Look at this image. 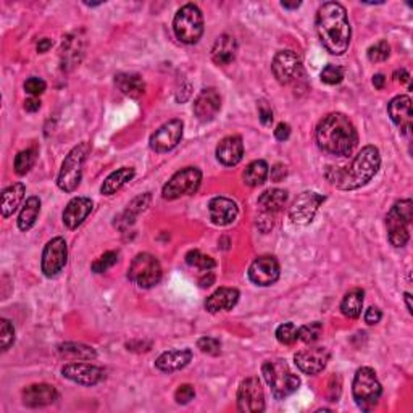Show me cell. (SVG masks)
Listing matches in <instances>:
<instances>
[{"label": "cell", "instance_id": "obj_1", "mask_svg": "<svg viewBox=\"0 0 413 413\" xmlns=\"http://www.w3.org/2000/svg\"><path fill=\"white\" fill-rule=\"evenodd\" d=\"M381 165L380 150L375 146H366L361 149L355 159L348 166H328L326 180L331 185L343 191H354L365 186L373 180Z\"/></svg>", "mask_w": 413, "mask_h": 413}, {"label": "cell", "instance_id": "obj_2", "mask_svg": "<svg viewBox=\"0 0 413 413\" xmlns=\"http://www.w3.org/2000/svg\"><path fill=\"white\" fill-rule=\"evenodd\" d=\"M318 38L325 49L333 55H343L350 44V23L348 12L338 2H326L321 5L315 18Z\"/></svg>", "mask_w": 413, "mask_h": 413}, {"label": "cell", "instance_id": "obj_3", "mask_svg": "<svg viewBox=\"0 0 413 413\" xmlns=\"http://www.w3.org/2000/svg\"><path fill=\"white\" fill-rule=\"evenodd\" d=\"M318 147L326 154L349 157L359 144V134L344 114H329L320 121L315 131Z\"/></svg>", "mask_w": 413, "mask_h": 413}, {"label": "cell", "instance_id": "obj_4", "mask_svg": "<svg viewBox=\"0 0 413 413\" xmlns=\"http://www.w3.org/2000/svg\"><path fill=\"white\" fill-rule=\"evenodd\" d=\"M262 373L270 389H272L273 397L278 400H283L290 394H294L300 386L299 376L290 371L289 365L284 360L265 361Z\"/></svg>", "mask_w": 413, "mask_h": 413}, {"label": "cell", "instance_id": "obj_5", "mask_svg": "<svg viewBox=\"0 0 413 413\" xmlns=\"http://www.w3.org/2000/svg\"><path fill=\"white\" fill-rule=\"evenodd\" d=\"M381 394L382 387L375 370L370 368V366H361V368L357 370L354 382H352V396H354V400L359 405V409L364 412L373 410L376 404H378Z\"/></svg>", "mask_w": 413, "mask_h": 413}, {"label": "cell", "instance_id": "obj_6", "mask_svg": "<svg viewBox=\"0 0 413 413\" xmlns=\"http://www.w3.org/2000/svg\"><path fill=\"white\" fill-rule=\"evenodd\" d=\"M413 220V202L402 198L396 202L386 217L387 239L394 247H404L410 239L409 224Z\"/></svg>", "mask_w": 413, "mask_h": 413}, {"label": "cell", "instance_id": "obj_7", "mask_svg": "<svg viewBox=\"0 0 413 413\" xmlns=\"http://www.w3.org/2000/svg\"><path fill=\"white\" fill-rule=\"evenodd\" d=\"M91 152V146L88 142H81L66 155L62 163V170L59 173L57 185L63 192H75L81 185L83 178V166Z\"/></svg>", "mask_w": 413, "mask_h": 413}, {"label": "cell", "instance_id": "obj_8", "mask_svg": "<svg viewBox=\"0 0 413 413\" xmlns=\"http://www.w3.org/2000/svg\"><path fill=\"white\" fill-rule=\"evenodd\" d=\"M173 31L181 42L196 44L203 34V17L201 8L194 3L181 7L173 20Z\"/></svg>", "mask_w": 413, "mask_h": 413}, {"label": "cell", "instance_id": "obj_9", "mask_svg": "<svg viewBox=\"0 0 413 413\" xmlns=\"http://www.w3.org/2000/svg\"><path fill=\"white\" fill-rule=\"evenodd\" d=\"M127 279L142 289L154 288L162 279V265L154 255L137 254L127 270Z\"/></svg>", "mask_w": 413, "mask_h": 413}, {"label": "cell", "instance_id": "obj_10", "mask_svg": "<svg viewBox=\"0 0 413 413\" xmlns=\"http://www.w3.org/2000/svg\"><path fill=\"white\" fill-rule=\"evenodd\" d=\"M201 185L202 171L196 166H187L171 176V180L163 186L162 196L163 198H166V201H176V198L180 197L196 194Z\"/></svg>", "mask_w": 413, "mask_h": 413}, {"label": "cell", "instance_id": "obj_11", "mask_svg": "<svg viewBox=\"0 0 413 413\" xmlns=\"http://www.w3.org/2000/svg\"><path fill=\"white\" fill-rule=\"evenodd\" d=\"M272 71L279 84H299L300 79L305 78V71L300 59L293 50H281L274 55Z\"/></svg>", "mask_w": 413, "mask_h": 413}, {"label": "cell", "instance_id": "obj_12", "mask_svg": "<svg viewBox=\"0 0 413 413\" xmlns=\"http://www.w3.org/2000/svg\"><path fill=\"white\" fill-rule=\"evenodd\" d=\"M323 202L325 197L321 194L313 191L302 192L289 208L290 221L294 224H299V226H307V224L313 221V218L317 215L318 208Z\"/></svg>", "mask_w": 413, "mask_h": 413}, {"label": "cell", "instance_id": "obj_13", "mask_svg": "<svg viewBox=\"0 0 413 413\" xmlns=\"http://www.w3.org/2000/svg\"><path fill=\"white\" fill-rule=\"evenodd\" d=\"M237 409L244 413H262L265 410V392L258 378H247L237 389Z\"/></svg>", "mask_w": 413, "mask_h": 413}, {"label": "cell", "instance_id": "obj_14", "mask_svg": "<svg viewBox=\"0 0 413 413\" xmlns=\"http://www.w3.org/2000/svg\"><path fill=\"white\" fill-rule=\"evenodd\" d=\"M66 260H68V246H66V241L63 237H54L44 247L42 262H40L42 273L47 278L57 276L65 268Z\"/></svg>", "mask_w": 413, "mask_h": 413}, {"label": "cell", "instance_id": "obj_15", "mask_svg": "<svg viewBox=\"0 0 413 413\" xmlns=\"http://www.w3.org/2000/svg\"><path fill=\"white\" fill-rule=\"evenodd\" d=\"M182 130H185V125H182L181 120L176 118L162 125L159 130L150 136V149L157 152V154H165V152L173 150L181 142Z\"/></svg>", "mask_w": 413, "mask_h": 413}, {"label": "cell", "instance_id": "obj_16", "mask_svg": "<svg viewBox=\"0 0 413 413\" xmlns=\"http://www.w3.org/2000/svg\"><path fill=\"white\" fill-rule=\"evenodd\" d=\"M279 268L278 260L272 255H263V257L255 258L251 268H249V278L257 286H272L279 279Z\"/></svg>", "mask_w": 413, "mask_h": 413}, {"label": "cell", "instance_id": "obj_17", "mask_svg": "<svg viewBox=\"0 0 413 413\" xmlns=\"http://www.w3.org/2000/svg\"><path fill=\"white\" fill-rule=\"evenodd\" d=\"M331 359L329 350L326 348H313L300 350L294 355L297 368L305 375H318L326 368Z\"/></svg>", "mask_w": 413, "mask_h": 413}, {"label": "cell", "instance_id": "obj_18", "mask_svg": "<svg viewBox=\"0 0 413 413\" xmlns=\"http://www.w3.org/2000/svg\"><path fill=\"white\" fill-rule=\"evenodd\" d=\"M221 110V95L215 88H207L194 100V115L202 123H210Z\"/></svg>", "mask_w": 413, "mask_h": 413}, {"label": "cell", "instance_id": "obj_19", "mask_svg": "<svg viewBox=\"0 0 413 413\" xmlns=\"http://www.w3.org/2000/svg\"><path fill=\"white\" fill-rule=\"evenodd\" d=\"M62 375L81 386H95L105 380V370L91 364H68L62 368Z\"/></svg>", "mask_w": 413, "mask_h": 413}, {"label": "cell", "instance_id": "obj_20", "mask_svg": "<svg viewBox=\"0 0 413 413\" xmlns=\"http://www.w3.org/2000/svg\"><path fill=\"white\" fill-rule=\"evenodd\" d=\"M392 123L399 127L402 134H410L412 131V99L409 95H397L387 105Z\"/></svg>", "mask_w": 413, "mask_h": 413}, {"label": "cell", "instance_id": "obj_21", "mask_svg": "<svg viewBox=\"0 0 413 413\" xmlns=\"http://www.w3.org/2000/svg\"><path fill=\"white\" fill-rule=\"evenodd\" d=\"M208 213H210V220L217 226H228L239 215L237 203L226 197H215L208 203Z\"/></svg>", "mask_w": 413, "mask_h": 413}, {"label": "cell", "instance_id": "obj_22", "mask_svg": "<svg viewBox=\"0 0 413 413\" xmlns=\"http://www.w3.org/2000/svg\"><path fill=\"white\" fill-rule=\"evenodd\" d=\"M94 202L88 197H75L68 202L63 210V224L68 229H76L84 223L93 212Z\"/></svg>", "mask_w": 413, "mask_h": 413}, {"label": "cell", "instance_id": "obj_23", "mask_svg": "<svg viewBox=\"0 0 413 413\" xmlns=\"http://www.w3.org/2000/svg\"><path fill=\"white\" fill-rule=\"evenodd\" d=\"M23 404L31 409H38V407H45L54 404L59 399V392L54 386L50 384H31L23 391Z\"/></svg>", "mask_w": 413, "mask_h": 413}, {"label": "cell", "instance_id": "obj_24", "mask_svg": "<svg viewBox=\"0 0 413 413\" xmlns=\"http://www.w3.org/2000/svg\"><path fill=\"white\" fill-rule=\"evenodd\" d=\"M244 157L241 136H226L217 147V159L224 166H236Z\"/></svg>", "mask_w": 413, "mask_h": 413}, {"label": "cell", "instance_id": "obj_25", "mask_svg": "<svg viewBox=\"0 0 413 413\" xmlns=\"http://www.w3.org/2000/svg\"><path fill=\"white\" fill-rule=\"evenodd\" d=\"M84 38H81L79 34H70L68 38L63 40L60 59H62V68L65 71L73 70L75 66H78L81 63V60L84 57Z\"/></svg>", "mask_w": 413, "mask_h": 413}, {"label": "cell", "instance_id": "obj_26", "mask_svg": "<svg viewBox=\"0 0 413 413\" xmlns=\"http://www.w3.org/2000/svg\"><path fill=\"white\" fill-rule=\"evenodd\" d=\"M239 50L237 40L231 34H221L218 36L215 44L212 47V60L217 65L226 66L234 62Z\"/></svg>", "mask_w": 413, "mask_h": 413}, {"label": "cell", "instance_id": "obj_27", "mask_svg": "<svg viewBox=\"0 0 413 413\" xmlns=\"http://www.w3.org/2000/svg\"><path fill=\"white\" fill-rule=\"evenodd\" d=\"M192 350L191 349H176L168 350L155 360V366L163 373H173V371L182 370L191 364Z\"/></svg>", "mask_w": 413, "mask_h": 413}, {"label": "cell", "instance_id": "obj_28", "mask_svg": "<svg viewBox=\"0 0 413 413\" xmlns=\"http://www.w3.org/2000/svg\"><path fill=\"white\" fill-rule=\"evenodd\" d=\"M239 302V290L234 288H220L207 299L205 309L210 313L229 312Z\"/></svg>", "mask_w": 413, "mask_h": 413}, {"label": "cell", "instance_id": "obj_29", "mask_svg": "<svg viewBox=\"0 0 413 413\" xmlns=\"http://www.w3.org/2000/svg\"><path fill=\"white\" fill-rule=\"evenodd\" d=\"M150 201H152L150 192L141 194V196L132 198V202L126 207V210L121 213L118 218H116L115 226H118L120 229H125L127 226H131V224L136 221V218L139 217L142 212L147 210V207L150 205Z\"/></svg>", "mask_w": 413, "mask_h": 413}, {"label": "cell", "instance_id": "obj_30", "mask_svg": "<svg viewBox=\"0 0 413 413\" xmlns=\"http://www.w3.org/2000/svg\"><path fill=\"white\" fill-rule=\"evenodd\" d=\"M24 192H26V187L22 182H15V185L8 186L7 189L2 191V202H0V210H2V217L8 218L17 212L20 203L23 202Z\"/></svg>", "mask_w": 413, "mask_h": 413}, {"label": "cell", "instance_id": "obj_31", "mask_svg": "<svg viewBox=\"0 0 413 413\" xmlns=\"http://www.w3.org/2000/svg\"><path fill=\"white\" fill-rule=\"evenodd\" d=\"M115 86L121 94L127 97H139L146 91L144 79L136 73H118L115 76Z\"/></svg>", "mask_w": 413, "mask_h": 413}, {"label": "cell", "instance_id": "obj_32", "mask_svg": "<svg viewBox=\"0 0 413 413\" xmlns=\"http://www.w3.org/2000/svg\"><path fill=\"white\" fill-rule=\"evenodd\" d=\"M136 171L131 166H123L120 170H116L105 178L104 185L100 186V194L104 196H114L115 192H118L127 181H131L134 178Z\"/></svg>", "mask_w": 413, "mask_h": 413}, {"label": "cell", "instance_id": "obj_33", "mask_svg": "<svg viewBox=\"0 0 413 413\" xmlns=\"http://www.w3.org/2000/svg\"><path fill=\"white\" fill-rule=\"evenodd\" d=\"M59 355L66 360H95L97 352L91 345L81 343H65L59 345Z\"/></svg>", "mask_w": 413, "mask_h": 413}, {"label": "cell", "instance_id": "obj_34", "mask_svg": "<svg viewBox=\"0 0 413 413\" xmlns=\"http://www.w3.org/2000/svg\"><path fill=\"white\" fill-rule=\"evenodd\" d=\"M288 192L283 189H268L258 197V207L265 213H276L286 205Z\"/></svg>", "mask_w": 413, "mask_h": 413}, {"label": "cell", "instance_id": "obj_35", "mask_svg": "<svg viewBox=\"0 0 413 413\" xmlns=\"http://www.w3.org/2000/svg\"><path fill=\"white\" fill-rule=\"evenodd\" d=\"M40 213V198L39 197H29L26 203H24L22 212H20L18 217V228L22 231H29L36 221H38V217Z\"/></svg>", "mask_w": 413, "mask_h": 413}, {"label": "cell", "instance_id": "obj_36", "mask_svg": "<svg viewBox=\"0 0 413 413\" xmlns=\"http://www.w3.org/2000/svg\"><path fill=\"white\" fill-rule=\"evenodd\" d=\"M364 290L361 289H352L344 295L343 302H341V312L348 318H359L364 309Z\"/></svg>", "mask_w": 413, "mask_h": 413}, {"label": "cell", "instance_id": "obj_37", "mask_svg": "<svg viewBox=\"0 0 413 413\" xmlns=\"http://www.w3.org/2000/svg\"><path fill=\"white\" fill-rule=\"evenodd\" d=\"M244 182L251 187L262 186L268 178V163L265 160H254L249 163L246 171H244Z\"/></svg>", "mask_w": 413, "mask_h": 413}, {"label": "cell", "instance_id": "obj_38", "mask_svg": "<svg viewBox=\"0 0 413 413\" xmlns=\"http://www.w3.org/2000/svg\"><path fill=\"white\" fill-rule=\"evenodd\" d=\"M36 159H38V152H36V149H26L18 152V155L15 157V171H17V175H26L36 163Z\"/></svg>", "mask_w": 413, "mask_h": 413}, {"label": "cell", "instance_id": "obj_39", "mask_svg": "<svg viewBox=\"0 0 413 413\" xmlns=\"http://www.w3.org/2000/svg\"><path fill=\"white\" fill-rule=\"evenodd\" d=\"M186 263L189 265V267L202 270V272H212V270L217 267L215 260H213L212 257H208V255H203L201 251L187 252L186 254Z\"/></svg>", "mask_w": 413, "mask_h": 413}, {"label": "cell", "instance_id": "obj_40", "mask_svg": "<svg viewBox=\"0 0 413 413\" xmlns=\"http://www.w3.org/2000/svg\"><path fill=\"white\" fill-rule=\"evenodd\" d=\"M321 333H323V325L320 321H313L297 329V338L305 344H313L321 338Z\"/></svg>", "mask_w": 413, "mask_h": 413}, {"label": "cell", "instance_id": "obj_41", "mask_svg": "<svg viewBox=\"0 0 413 413\" xmlns=\"http://www.w3.org/2000/svg\"><path fill=\"white\" fill-rule=\"evenodd\" d=\"M391 55V47L386 40H380L375 45H371L366 52V57H368L370 62L373 63H380V62H386Z\"/></svg>", "mask_w": 413, "mask_h": 413}, {"label": "cell", "instance_id": "obj_42", "mask_svg": "<svg viewBox=\"0 0 413 413\" xmlns=\"http://www.w3.org/2000/svg\"><path fill=\"white\" fill-rule=\"evenodd\" d=\"M118 262V252H105L104 255H100L99 258L93 263V272L94 273H105L114 267V265Z\"/></svg>", "mask_w": 413, "mask_h": 413}, {"label": "cell", "instance_id": "obj_43", "mask_svg": "<svg viewBox=\"0 0 413 413\" xmlns=\"http://www.w3.org/2000/svg\"><path fill=\"white\" fill-rule=\"evenodd\" d=\"M343 79H344V70L341 68V66L326 65L323 71H321V81H323L325 84L336 86V84H339Z\"/></svg>", "mask_w": 413, "mask_h": 413}, {"label": "cell", "instance_id": "obj_44", "mask_svg": "<svg viewBox=\"0 0 413 413\" xmlns=\"http://www.w3.org/2000/svg\"><path fill=\"white\" fill-rule=\"evenodd\" d=\"M276 339L284 345H293L297 341V328L294 323H284L276 329Z\"/></svg>", "mask_w": 413, "mask_h": 413}, {"label": "cell", "instance_id": "obj_45", "mask_svg": "<svg viewBox=\"0 0 413 413\" xmlns=\"http://www.w3.org/2000/svg\"><path fill=\"white\" fill-rule=\"evenodd\" d=\"M0 343H2V352H7L10 345L15 343V328L8 320H0Z\"/></svg>", "mask_w": 413, "mask_h": 413}, {"label": "cell", "instance_id": "obj_46", "mask_svg": "<svg viewBox=\"0 0 413 413\" xmlns=\"http://www.w3.org/2000/svg\"><path fill=\"white\" fill-rule=\"evenodd\" d=\"M197 348L207 355H220L221 343L217 338H210V336H205V338L198 339Z\"/></svg>", "mask_w": 413, "mask_h": 413}, {"label": "cell", "instance_id": "obj_47", "mask_svg": "<svg viewBox=\"0 0 413 413\" xmlns=\"http://www.w3.org/2000/svg\"><path fill=\"white\" fill-rule=\"evenodd\" d=\"M196 397V389L191 384H181L175 392V400L180 405H186Z\"/></svg>", "mask_w": 413, "mask_h": 413}, {"label": "cell", "instance_id": "obj_48", "mask_svg": "<svg viewBox=\"0 0 413 413\" xmlns=\"http://www.w3.org/2000/svg\"><path fill=\"white\" fill-rule=\"evenodd\" d=\"M45 88H47V84H45L44 79L40 78H36V76H33V78H29L26 83H24V91L31 95V97H38L40 95L45 91Z\"/></svg>", "mask_w": 413, "mask_h": 413}, {"label": "cell", "instance_id": "obj_49", "mask_svg": "<svg viewBox=\"0 0 413 413\" xmlns=\"http://www.w3.org/2000/svg\"><path fill=\"white\" fill-rule=\"evenodd\" d=\"M258 118L263 126H272L273 123V110L265 102H260L258 105Z\"/></svg>", "mask_w": 413, "mask_h": 413}, {"label": "cell", "instance_id": "obj_50", "mask_svg": "<svg viewBox=\"0 0 413 413\" xmlns=\"http://www.w3.org/2000/svg\"><path fill=\"white\" fill-rule=\"evenodd\" d=\"M382 318V313L378 307H370L365 312V323L368 325H378Z\"/></svg>", "mask_w": 413, "mask_h": 413}, {"label": "cell", "instance_id": "obj_51", "mask_svg": "<svg viewBox=\"0 0 413 413\" xmlns=\"http://www.w3.org/2000/svg\"><path fill=\"white\" fill-rule=\"evenodd\" d=\"M290 136V126L288 123H279L276 126V130H274V137H276L278 141H288Z\"/></svg>", "mask_w": 413, "mask_h": 413}, {"label": "cell", "instance_id": "obj_52", "mask_svg": "<svg viewBox=\"0 0 413 413\" xmlns=\"http://www.w3.org/2000/svg\"><path fill=\"white\" fill-rule=\"evenodd\" d=\"M286 175H288L286 166L281 165V163H278V165H274V166L272 168V180H273L274 182L283 181L284 178H286Z\"/></svg>", "mask_w": 413, "mask_h": 413}, {"label": "cell", "instance_id": "obj_53", "mask_svg": "<svg viewBox=\"0 0 413 413\" xmlns=\"http://www.w3.org/2000/svg\"><path fill=\"white\" fill-rule=\"evenodd\" d=\"M40 109V100L38 97H29V99L24 100V110L26 111H38Z\"/></svg>", "mask_w": 413, "mask_h": 413}, {"label": "cell", "instance_id": "obj_54", "mask_svg": "<svg viewBox=\"0 0 413 413\" xmlns=\"http://www.w3.org/2000/svg\"><path fill=\"white\" fill-rule=\"evenodd\" d=\"M52 45H54V42L50 39H42V40H39V44H38V52L39 54H45V52H49L50 49H52Z\"/></svg>", "mask_w": 413, "mask_h": 413}, {"label": "cell", "instance_id": "obj_55", "mask_svg": "<svg viewBox=\"0 0 413 413\" xmlns=\"http://www.w3.org/2000/svg\"><path fill=\"white\" fill-rule=\"evenodd\" d=\"M213 281H215V276H213L210 272H207V276L198 279V284H201V288H208L212 286Z\"/></svg>", "mask_w": 413, "mask_h": 413}, {"label": "cell", "instance_id": "obj_56", "mask_svg": "<svg viewBox=\"0 0 413 413\" xmlns=\"http://www.w3.org/2000/svg\"><path fill=\"white\" fill-rule=\"evenodd\" d=\"M394 78L397 81H400V83H407V81H410V75H409V71L400 70V71H396Z\"/></svg>", "mask_w": 413, "mask_h": 413}, {"label": "cell", "instance_id": "obj_57", "mask_svg": "<svg viewBox=\"0 0 413 413\" xmlns=\"http://www.w3.org/2000/svg\"><path fill=\"white\" fill-rule=\"evenodd\" d=\"M384 83H386L384 75L378 73V75L373 76V86H375L376 89H382V88H384Z\"/></svg>", "mask_w": 413, "mask_h": 413}, {"label": "cell", "instance_id": "obj_58", "mask_svg": "<svg viewBox=\"0 0 413 413\" xmlns=\"http://www.w3.org/2000/svg\"><path fill=\"white\" fill-rule=\"evenodd\" d=\"M283 5V8H288V10H295V8H299L300 7V2H283L281 3Z\"/></svg>", "mask_w": 413, "mask_h": 413}, {"label": "cell", "instance_id": "obj_59", "mask_svg": "<svg viewBox=\"0 0 413 413\" xmlns=\"http://www.w3.org/2000/svg\"><path fill=\"white\" fill-rule=\"evenodd\" d=\"M404 299H405V305H407V310H409V312L412 313L413 310H412V295L409 294V293H405V295H404Z\"/></svg>", "mask_w": 413, "mask_h": 413}]
</instances>
